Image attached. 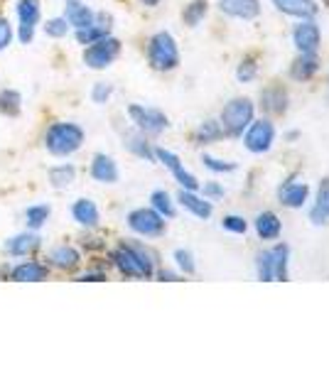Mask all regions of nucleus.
Listing matches in <instances>:
<instances>
[{
  "label": "nucleus",
  "instance_id": "1",
  "mask_svg": "<svg viewBox=\"0 0 329 368\" xmlns=\"http://www.w3.org/2000/svg\"><path fill=\"white\" fill-rule=\"evenodd\" d=\"M113 263L126 278L147 280V278H152V273H155V268H152V255L147 253L143 246L120 243L118 248L113 250Z\"/></svg>",
  "mask_w": 329,
  "mask_h": 368
},
{
  "label": "nucleus",
  "instance_id": "2",
  "mask_svg": "<svg viewBox=\"0 0 329 368\" xmlns=\"http://www.w3.org/2000/svg\"><path fill=\"white\" fill-rule=\"evenodd\" d=\"M84 145V130L77 123H52L45 133V147L54 157H67Z\"/></svg>",
  "mask_w": 329,
  "mask_h": 368
},
{
  "label": "nucleus",
  "instance_id": "3",
  "mask_svg": "<svg viewBox=\"0 0 329 368\" xmlns=\"http://www.w3.org/2000/svg\"><path fill=\"white\" fill-rule=\"evenodd\" d=\"M147 62L155 72H170L179 64L177 42L170 32H157L147 42Z\"/></svg>",
  "mask_w": 329,
  "mask_h": 368
},
{
  "label": "nucleus",
  "instance_id": "4",
  "mask_svg": "<svg viewBox=\"0 0 329 368\" xmlns=\"http://www.w3.org/2000/svg\"><path fill=\"white\" fill-rule=\"evenodd\" d=\"M287 255H290V248L285 243H278L273 248L258 253V278L263 282H273V280H287Z\"/></svg>",
  "mask_w": 329,
  "mask_h": 368
},
{
  "label": "nucleus",
  "instance_id": "5",
  "mask_svg": "<svg viewBox=\"0 0 329 368\" xmlns=\"http://www.w3.org/2000/svg\"><path fill=\"white\" fill-rule=\"evenodd\" d=\"M253 120V104L248 99H234L221 111V128L229 135H241Z\"/></svg>",
  "mask_w": 329,
  "mask_h": 368
},
{
  "label": "nucleus",
  "instance_id": "6",
  "mask_svg": "<svg viewBox=\"0 0 329 368\" xmlns=\"http://www.w3.org/2000/svg\"><path fill=\"white\" fill-rule=\"evenodd\" d=\"M120 54V42L115 37H101L99 42L89 45L84 52V64L89 69H106L113 64V59Z\"/></svg>",
  "mask_w": 329,
  "mask_h": 368
},
{
  "label": "nucleus",
  "instance_id": "7",
  "mask_svg": "<svg viewBox=\"0 0 329 368\" xmlns=\"http://www.w3.org/2000/svg\"><path fill=\"white\" fill-rule=\"evenodd\" d=\"M128 226L138 236L155 239V236L165 234V216L157 214L155 209H136V211L128 214Z\"/></svg>",
  "mask_w": 329,
  "mask_h": 368
},
{
  "label": "nucleus",
  "instance_id": "8",
  "mask_svg": "<svg viewBox=\"0 0 329 368\" xmlns=\"http://www.w3.org/2000/svg\"><path fill=\"white\" fill-rule=\"evenodd\" d=\"M128 115H131V120L138 125V128L143 130V133L147 135H160L162 130L168 128V115L162 113V111L157 109H147V106H128Z\"/></svg>",
  "mask_w": 329,
  "mask_h": 368
},
{
  "label": "nucleus",
  "instance_id": "9",
  "mask_svg": "<svg viewBox=\"0 0 329 368\" xmlns=\"http://www.w3.org/2000/svg\"><path fill=\"white\" fill-rule=\"evenodd\" d=\"M273 141H275V128H273V123L266 118L251 120V125H248V130H246V135H243L246 147L251 152H256V155L271 150Z\"/></svg>",
  "mask_w": 329,
  "mask_h": 368
},
{
  "label": "nucleus",
  "instance_id": "10",
  "mask_svg": "<svg viewBox=\"0 0 329 368\" xmlns=\"http://www.w3.org/2000/svg\"><path fill=\"white\" fill-rule=\"evenodd\" d=\"M15 13H17V20H20L17 37H20L22 45H30L32 37H35V27L40 22V15H42L40 0H17Z\"/></svg>",
  "mask_w": 329,
  "mask_h": 368
},
{
  "label": "nucleus",
  "instance_id": "11",
  "mask_svg": "<svg viewBox=\"0 0 329 368\" xmlns=\"http://www.w3.org/2000/svg\"><path fill=\"white\" fill-rule=\"evenodd\" d=\"M152 152H155V157L162 162V165H165L170 172H172V177L179 182V184H182V189H189V192H197V189H199L197 177L189 175V172L184 170L182 162H179V157L175 155V152L165 150V147H155V150H152Z\"/></svg>",
  "mask_w": 329,
  "mask_h": 368
},
{
  "label": "nucleus",
  "instance_id": "12",
  "mask_svg": "<svg viewBox=\"0 0 329 368\" xmlns=\"http://www.w3.org/2000/svg\"><path fill=\"white\" fill-rule=\"evenodd\" d=\"M293 42H295V47H298L303 54H314V52H317V47H319V27H317V22H312V17L300 22V25L293 30Z\"/></svg>",
  "mask_w": 329,
  "mask_h": 368
},
{
  "label": "nucleus",
  "instance_id": "13",
  "mask_svg": "<svg viewBox=\"0 0 329 368\" xmlns=\"http://www.w3.org/2000/svg\"><path fill=\"white\" fill-rule=\"evenodd\" d=\"M219 10L239 20H253L261 13V3L258 0H219Z\"/></svg>",
  "mask_w": 329,
  "mask_h": 368
},
{
  "label": "nucleus",
  "instance_id": "14",
  "mask_svg": "<svg viewBox=\"0 0 329 368\" xmlns=\"http://www.w3.org/2000/svg\"><path fill=\"white\" fill-rule=\"evenodd\" d=\"M47 265L37 263V260H25V263L15 265V268L10 270V280L15 282H42L47 280Z\"/></svg>",
  "mask_w": 329,
  "mask_h": 368
},
{
  "label": "nucleus",
  "instance_id": "15",
  "mask_svg": "<svg viewBox=\"0 0 329 368\" xmlns=\"http://www.w3.org/2000/svg\"><path fill=\"white\" fill-rule=\"evenodd\" d=\"M40 246H42L40 236L20 234V236H13V239L6 241V253L10 255V258H22V255H32Z\"/></svg>",
  "mask_w": 329,
  "mask_h": 368
},
{
  "label": "nucleus",
  "instance_id": "16",
  "mask_svg": "<svg viewBox=\"0 0 329 368\" xmlns=\"http://www.w3.org/2000/svg\"><path fill=\"white\" fill-rule=\"evenodd\" d=\"M307 194H310V187L305 182H285V184L278 189L280 204H285V207H290V209L303 207V204L307 202Z\"/></svg>",
  "mask_w": 329,
  "mask_h": 368
},
{
  "label": "nucleus",
  "instance_id": "17",
  "mask_svg": "<svg viewBox=\"0 0 329 368\" xmlns=\"http://www.w3.org/2000/svg\"><path fill=\"white\" fill-rule=\"evenodd\" d=\"M72 216L79 226L94 228V226H99L101 214H99V207H96L91 199H77V202L72 204Z\"/></svg>",
  "mask_w": 329,
  "mask_h": 368
},
{
  "label": "nucleus",
  "instance_id": "18",
  "mask_svg": "<svg viewBox=\"0 0 329 368\" xmlns=\"http://www.w3.org/2000/svg\"><path fill=\"white\" fill-rule=\"evenodd\" d=\"M273 6L285 15H295L300 20H310V17L317 15L314 0H273Z\"/></svg>",
  "mask_w": 329,
  "mask_h": 368
},
{
  "label": "nucleus",
  "instance_id": "19",
  "mask_svg": "<svg viewBox=\"0 0 329 368\" xmlns=\"http://www.w3.org/2000/svg\"><path fill=\"white\" fill-rule=\"evenodd\" d=\"M89 172L96 182H104V184H113V182H118V167H115L113 157H109V155H94Z\"/></svg>",
  "mask_w": 329,
  "mask_h": 368
},
{
  "label": "nucleus",
  "instance_id": "20",
  "mask_svg": "<svg viewBox=\"0 0 329 368\" xmlns=\"http://www.w3.org/2000/svg\"><path fill=\"white\" fill-rule=\"evenodd\" d=\"M310 218H312L314 226H324L329 223V177H324L319 182V189H317V199H314V207L310 211Z\"/></svg>",
  "mask_w": 329,
  "mask_h": 368
},
{
  "label": "nucleus",
  "instance_id": "21",
  "mask_svg": "<svg viewBox=\"0 0 329 368\" xmlns=\"http://www.w3.org/2000/svg\"><path fill=\"white\" fill-rule=\"evenodd\" d=\"M67 22L72 27H77V30H81V27H89L96 22V13L91 10V8H86L84 3H79V0H69L67 6Z\"/></svg>",
  "mask_w": 329,
  "mask_h": 368
},
{
  "label": "nucleus",
  "instance_id": "22",
  "mask_svg": "<svg viewBox=\"0 0 329 368\" xmlns=\"http://www.w3.org/2000/svg\"><path fill=\"white\" fill-rule=\"evenodd\" d=\"M177 202L182 204L187 211H192L197 218H209L211 211H214V207H211V202H207V199L197 197L194 192H189V189H182V192L177 194Z\"/></svg>",
  "mask_w": 329,
  "mask_h": 368
},
{
  "label": "nucleus",
  "instance_id": "23",
  "mask_svg": "<svg viewBox=\"0 0 329 368\" xmlns=\"http://www.w3.org/2000/svg\"><path fill=\"white\" fill-rule=\"evenodd\" d=\"M79 260H81V255H79V250L72 248V246H54V248L49 250V263L59 270H74L79 265Z\"/></svg>",
  "mask_w": 329,
  "mask_h": 368
},
{
  "label": "nucleus",
  "instance_id": "24",
  "mask_svg": "<svg viewBox=\"0 0 329 368\" xmlns=\"http://www.w3.org/2000/svg\"><path fill=\"white\" fill-rule=\"evenodd\" d=\"M280 231H282V223L273 211H263L256 216V234L263 241H275L280 236Z\"/></svg>",
  "mask_w": 329,
  "mask_h": 368
},
{
  "label": "nucleus",
  "instance_id": "25",
  "mask_svg": "<svg viewBox=\"0 0 329 368\" xmlns=\"http://www.w3.org/2000/svg\"><path fill=\"white\" fill-rule=\"evenodd\" d=\"M317 69H319L317 57H314V54H303V57L293 64V69H290V77L298 79V81H307Z\"/></svg>",
  "mask_w": 329,
  "mask_h": 368
},
{
  "label": "nucleus",
  "instance_id": "26",
  "mask_svg": "<svg viewBox=\"0 0 329 368\" xmlns=\"http://www.w3.org/2000/svg\"><path fill=\"white\" fill-rule=\"evenodd\" d=\"M20 106H22V99L17 91H13V88H3L0 91V113L3 115L15 118V115H20Z\"/></svg>",
  "mask_w": 329,
  "mask_h": 368
},
{
  "label": "nucleus",
  "instance_id": "27",
  "mask_svg": "<svg viewBox=\"0 0 329 368\" xmlns=\"http://www.w3.org/2000/svg\"><path fill=\"white\" fill-rule=\"evenodd\" d=\"M74 177H77V167L74 165H59L49 170V182H52V187H57V189L69 187L74 182Z\"/></svg>",
  "mask_w": 329,
  "mask_h": 368
},
{
  "label": "nucleus",
  "instance_id": "28",
  "mask_svg": "<svg viewBox=\"0 0 329 368\" xmlns=\"http://www.w3.org/2000/svg\"><path fill=\"white\" fill-rule=\"evenodd\" d=\"M111 27L109 25H89V27H81V30H77V42L79 45H94V42H99L101 37L109 35Z\"/></svg>",
  "mask_w": 329,
  "mask_h": 368
},
{
  "label": "nucleus",
  "instance_id": "29",
  "mask_svg": "<svg viewBox=\"0 0 329 368\" xmlns=\"http://www.w3.org/2000/svg\"><path fill=\"white\" fill-rule=\"evenodd\" d=\"M126 147L133 152V155L143 157V160H152V157H155V152L150 150V145L145 143V138H141V135H136V133L126 135Z\"/></svg>",
  "mask_w": 329,
  "mask_h": 368
},
{
  "label": "nucleus",
  "instance_id": "30",
  "mask_svg": "<svg viewBox=\"0 0 329 368\" xmlns=\"http://www.w3.org/2000/svg\"><path fill=\"white\" fill-rule=\"evenodd\" d=\"M204 15H207V0H192L182 13L184 22H187L189 27H197L199 22L204 20Z\"/></svg>",
  "mask_w": 329,
  "mask_h": 368
},
{
  "label": "nucleus",
  "instance_id": "31",
  "mask_svg": "<svg viewBox=\"0 0 329 368\" xmlns=\"http://www.w3.org/2000/svg\"><path fill=\"white\" fill-rule=\"evenodd\" d=\"M150 202H152V209H155L157 214H162V216H168V218L175 216L172 199H170L168 192H162V189H155V192L150 194Z\"/></svg>",
  "mask_w": 329,
  "mask_h": 368
},
{
  "label": "nucleus",
  "instance_id": "32",
  "mask_svg": "<svg viewBox=\"0 0 329 368\" xmlns=\"http://www.w3.org/2000/svg\"><path fill=\"white\" fill-rule=\"evenodd\" d=\"M221 135H224L221 123H216V120H207V123H202L197 128L194 138H197V143H211V141H216V138H221Z\"/></svg>",
  "mask_w": 329,
  "mask_h": 368
},
{
  "label": "nucleus",
  "instance_id": "33",
  "mask_svg": "<svg viewBox=\"0 0 329 368\" xmlns=\"http://www.w3.org/2000/svg\"><path fill=\"white\" fill-rule=\"evenodd\" d=\"M25 218L30 228H42L45 221L49 218V207L47 204H35V207H30L25 211Z\"/></svg>",
  "mask_w": 329,
  "mask_h": 368
},
{
  "label": "nucleus",
  "instance_id": "34",
  "mask_svg": "<svg viewBox=\"0 0 329 368\" xmlns=\"http://www.w3.org/2000/svg\"><path fill=\"white\" fill-rule=\"evenodd\" d=\"M263 101H266V109L275 111V113H282V111H285V94H282L280 88L266 91V94H263Z\"/></svg>",
  "mask_w": 329,
  "mask_h": 368
},
{
  "label": "nucleus",
  "instance_id": "35",
  "mask_svg": "<svg viewBox=\"0 0 329 368\" xmlns=\"http://www.w3.org/2000/svg\"><path fill=\"white\" fill-rule=\"evenodd\" d=\"M221 226L226 228V231H231V234H246L248 231V223H246V218L236 216V214H229V216L221 218Z\"/></svg>",
  "mask_w": 329,
  "mask_h": 368
},
{
  "label": "nucleus",
  "instance_id": "36",
  "mask_svg": "<svg viewBox=\"0 0 329 368\" xmlns=\"http://www.w3.org/2000/svg\"><path fill=\"white\" fill-rule=\"evenodd\" d=\"M45 32H47L49 37H64L69 32V22L67 17H52V20H47V25H45Z\"/></svg>",
  "mask_w": 329,
  "mask_h": 368
},
{
  "label": "nucleus",
  "instance_id": "37",
  "mask_svg": "<svg viewBox=\"0 0 329 368\" xmlns=\"http://www.w3.org/2000/svg\"><path fill=\"white\" fill-rule=\"evenodd\" d=\"M175 260H177L179 270H184V275H192L194 270H197V265H194V258H192V253H189V250L177 248V250H175Z\"/></svg>",
  "mask_w": 329,
  "mask_h": 368
},
{
  "label": "nucleus",
  "instance_id": "38",
  "mask_svg": "<svg viewBox=\"0 0 329 368\" xmlns=\"http://www.w3.org/2000/svg\"><path fill=\"white\" fill-rule=\"evenodd\" d=\"M202 162H204V167H209L211 172H234V170H236L234 162L216 160V157H211V155H204V157H202Z\"/></svg>",
  "mask_w": 329,
  "mask_h": 368
},
{
  "label": "nucleus",
  "instance_id": "39",
  "mask_svg": "<svg viewBox=\"0 0 329 368\" xmlns=\"http://www.w3.org/2000/svg\"><path fill=\"white\" fill-rule=\"evenodd\" d=\"M111 94H113V86L111 83H96L94 91H91V99H94V104H106V101L111 99Z\"/></svg>",
  "mask_w": 329,
  "mask_h": 368
},
{
  "label": "nucleus",
  "instance_id": "40",
  "mask_svg": "<svg viewBox=\"0 0 329 368\" xmlns=\"http://www.w3.org/2000/svg\"><path fill=\"white\" fill-rule=\"evenodd\" d=\"M236 77H239V81H251L253 77H256V64L251 62V59H246V62H241L239 72H236Z\"/></svg>",
  "mask_w": 329,
  "mask_h": 368
},
{
  "label": "nucleus",
  "instance_id": "41",
  "mask_svg": "<svg viewBox=\"0 0 329 368\" xmlns=\"http://www.w3.org/2000/svg\"><path fill=\"white\" fill-rule=\"evenodd\" d=\"M10 40H13V27H10V22H8L6 17H0V52H3V49H8Z\"/></svg>",
  "mask_w": 329,
  "mask_h": 368
},
{
  "label": "nucleus",
  "instance_id": "42",
  "mask_svg": "<svg viewBox=\"0 0 329 368\" xmlns=\"http://www.w3.org/2000/svg\"><path fill=\"white\" fill-rule=\"evenodd\" d=\"M77 280H81V282H101V280H106V275L101 273V270H99V273H96V270H94V273H84V275H79Z\"/></svg>",
  "mask_w": 329,
  "mask_h": 368
},
{
  "label": "nucleus",
  "instance_id": "43",
  "mask_svg": "<svg viewBox=\"0 0 329 368\" xmlns=\"http://www.w3.org/2000/svg\"><path fill=\"white\" fill-rule=\"evenodd\" d=\"M204 194L207 197H224V189L219 187V184H214V182H209V184H204Z\"/></svg>",
  "mask_w": 329,
  "mask_h": 368
},
{
  "label": "nucleus",
  "instance_id": "44",
  "mask_svg": "<svg viewBox=\"0 0 329 368\" xmlns=\"http://www.w3.org/2000/svg\"><path fill=\"white\" fill-rule=\"evenodd\" d=\"M160 280L175 282V280H177V275H175V273H170V270H162V273H160Z\"/></svg>",
  "mask_w": 329,
  "mask_h": 368
},
{
  "label": "nucleus",
  "instance_id": "45",
  "mask_svg": "<svg viewBox=\"0 0 329 368\" xmlns=\"http://www.w3.org/2000/svg\"><path fill=\"white\" fill-rule=\"evenodd\" d=\"M141 3H143V6H147V8H155L160 0H141Z\"/></svg>",
  "mask_w": 329,
  "mask_h": 368
},
{
  "label": "nucleus",
  "instance_id": "46",
  "mask_svg": "<svg viewBox=\"0 0 329 368\" xmlns=\"http://www.w3.org/2000/svg\"><path fill=\"white\" fill-rule=\"evenodd\" d=\"M324 3H327V6H329V0H324Z\"/></svg>",
  "mask_w": 329,
  "mask_h": 368
}]
</instances>
